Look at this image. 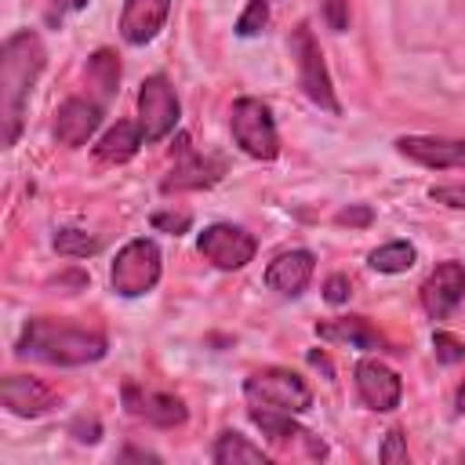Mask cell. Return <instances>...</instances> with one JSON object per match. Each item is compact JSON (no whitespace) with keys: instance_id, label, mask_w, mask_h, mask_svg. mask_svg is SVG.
Wrapping results in <instances>:
<instances>
[{"instance_id":"9a60e30c","label":"cell","mask_w":465,"mask_h":465,"mask_svg":"<svg viewBox=\"0 0 465 465\" xmlns=\"http://www.w3.org/2000/svg\"><path fill=\"white\" fill-rule=\"evenodd\" d=\"M251 411V421L262 429V436L276 447H305V454L312 458H323L327 447L320 436H312L309 429H302L294 421V414H283V411H265V407H247Z\"/></svg>"},{"instance_id":"5bb4252c","label":"cell","mask_w":465,"mask_h":465,"mask_svg":"<svg viewBox=\"0 0 465 465\" xmlns=\"http://www.w3.org/2000/svg\"><path fill=\"white\" fill-rule=\"evenodd\" d=\"M465 294V265L461 262H440L429 280L421 283V305L432 320H447L450 309L461 302Z\"/></svg>"},{"instance_id":"7c38bea8","label":"cell","mask_w":465,"mask_h":465,"mask_svg":"<svg viewBox=\"0 0 465 465\" xmlns=\"http://www.w3.org/2000/svg\"><path fill=\"white\" fill-rule=\"evenodd\" d=\"M102 124L98 98H65L54 113V142L65 149H80Z\"/></svg>"},{"instance_id":"d4e9b609","label":"cell","mask_w":465,"mask_h":465,"mask_svg":"<svg viewBox=\"0 0 465 465\" xmlns=\"http://www.w3.org/2000/svg\"><path fill=\"white\" fill-rule=\"evenodd\" d=\"M265 22H269V0H251V4L243 7L240 22H236V33H240V36H254V33L265 29Z\"/></svg>"},{"instance_id":"52a82bcc","label":"cell","mask_w":465,"mask_h":465,"mask_svg":"<svg viewBox=\"0 0 465 465\" xmlns=\"http://www.w3.org/2000/svg\"><path fill=\"white\" fill-rule=\"evenodd\" d=\"M178 124V94L167 76H149L138 91V127L145 142H160Z\"/></svg>"},{"instance_id":"5b68a950","label":"cell","mask_w":465,"mask_h":465,"mask_svg":"<svg viewBox=\"0 0 465 465\" xmlns=\"http://www.w3.org/2000/svg\"><path fill=\"white\" fill-rule=\"evenodd\" d=\"M232 142L254 156V160H276L280 153V134H276V120L269 113V105L262 98H236L232 102Z\"/></svg>"},{"instance_id":"8992f818","label":"cell","mask_w":465,"mask_h":465,"mask_svg":"<svg viewBox=\"0 0 465 465\" xmlns=\"http://www.w3.org/2000/svg\"><path fill=\"white\" fill-rule=\"evenodd\" d=\"M160 247L145 236L124 243L113 258V269H109V280H113V291L124 294V298H138L145 291L156 287L160 280Z\"/></svg>"},{"instance_id":"6da1fadb","label":"cell","mask_w":465,"mask_h":465,"mask_svg":"<svg viewBox=\"0 0 465 465\" xmlns=\"http://www.w3.org/2000/svg\"><path fill=\"white\" fill-rule=\"evenodd\" d=\"M47 62L44 40L33 29H18L4 40L0 51V142L11 149L22 131L25 102L33 94V84L40 80Z\"/></svg>"},{"instance_id":"83f0119b","label":"cell","mask_w":465,"mask_h":465,"mask_svg":"<svg viewBox=\"0 0 465 465\" xmlns=\"http://www.w3.org/2000/svg\"><path fill=\"white\" fill-rule=\"evenodd\" d=\"M429 196H432L436 203H443V207L465 211V182H458V185H432Z\"/></svg>"},{"instance_id":"ba28073f","label":"cell","mask_w":465,"mask_h":465,"mask_svg":"<svg viewBox=\"0 0 465 465\" xmlns=\"http://www.w3.org/2000/svg\"><path fill=\"white\" fill-rule=\"evenodd\" d=\"M196 247H200V254H203L214 269H225V272L243 269V265L254 258V236H251L247 229H240V225H229V222L207 225V229L200 232Z\"/></svg>"},{"instance_id":"f1b7e54d","label":"cell","mask_w":465,"mask_h":465,"mask_svg":"<svg viewBox=\"0 0 465 465\" xmlns=\"http://www.w3.org/2000/svg\"><path fill=\"white\" fill-rule=\"evenodd\" d=\"M349 294H352V283H349V276H345V272H334V276H327V283H323V298H327L331 305H341V302H349Z\"/></svg>"},{"instance_id":"1f68e13d","label":"cell","mask_w":465,"mask_h":465,"mask_svg":"<svg viewBox=\"0 0 465 465\" xmlns=\"http://www.w3.org/2000/svg\"><path fill=\"white\" fill-rule=\"evenodd\" d=\"M73 436H76L80 443H94V440H98V421H94V418L73 421Z\"/></svg>"},{"instance_id":"7a4b0ae2","label":"cell","mask_w":465,"mask_h":465,"mask_svg":"<svg viewBox=\"0 0 465 465\" xmlns=\"http://www.w3.org/2000/svg\"><path fill=\"white\" fill-rule=\"evenodd\" d=\"M18 356L44 360V363H54V367H84V363H94V360L105 356V334L98 327L36 316L22 327Z\"/></svg>"},{"instance_id":"cb8c5ba5","label":"cell","mask_w":465,"mask_h":465,"mask_svg":"<svg viewBox=\"0 0 465 465\" xmlns=\"http://www.w3.org/2000/svg\"><path fill=\"white\" fill-rule=\"evenodd\" d=\"M102 243L94 240V236H87L84 229H58L54 232V251L58 254H65V258H87V254H94Z\"/></svg>"},{"instance_id":"ffe728a7","label":"cell","mask_w":465,"mask_h":465,"mask_svg":"<svg viewBox=\"0 0 465 465\" xmlns=\"http://www.w3.org/2000/svg\"><path fill=\"white\" fill-rule=\"evenodd\" d=\"M142 142H145V138H142V127H138V124H131V120H116V124L98 138L94 156H98L102 163H127V160L138 153Z\"/></svg>"},{"instance_id":"9c48e42d","label":"cell","mask_w":465,"mask_h":465,"mask_svg":"<svg viewBox=\"0 0 465 465\" xmlns=\"http://www.w3.org/2000/svg\"><path fill=\"white\" fill-rule=\"evenodd\" d=\"M124 407L127 414L156 425V429H174L185 421V403L174 396V392H163V389H145L138 381H127L124 385Z\"/></svg>"},{"instance_id":"8fae6325","label":"cell","mask_w":465,"mask_h":465,"mask_svg":"<svg viewBox=\"0 0 465 465\" xmlns=\"http://www.w3.org/2000/svg\"><path fill=\"white\" fill-rule=\"evenodd\" d=\"M396 153L421 167H432V171H465V138L403 134V138H396Z\"/></svg>"},{"instance_id":"3957f363","label":"cell","mask_w":465,"mask_h":465,"mask_svg":"<svg viewBox=\"0 0 465 465\" xmlns=\"http://www.w3.org/2000/svg\"><path fill=\"white\" fill-rule=\"evenodd\" d=\"M243 400H247V407H265V411H283V414H305L312 407L309 385L287 367L254 371L243 381Z\"/></svg>"},{"instance_id":"4316f807","label":"cell","mask_w":465,"mask_h":465,"mask_svg":"<svg viewBox=\"0 0 465 465\" xmlns=\"http://www.w3.org/2000/svg\"><path fill=\"white\" fill-rule=\"evenodd\" d=\"M378 458H381L385 465H400V461H407V443H403V432H400V429H389V436H385Z\"/></svg>"},{"instance_id":"e0dca14e","label":"cell","mask_w":465,"mask_h":465,"mask_svg":"<svg viewBox=\"0 0 465 465\" xmlns=\"http://www.w3.org/2000/svg\"><path fill=\"white\" fill-rule=\"evenodd\" d=\"M312 269H316L312 251H305V247L283 251V254H276V258L269 262V269H265V287L276 291V294H283V298H298V294L309 287Z\"/></svg>"},{"instance_id":"e575fe53","label":"cell","mask_w":465,"mask_h":465,"mask_svg":"<svg viewBox=\"0 0 465 465\" xmlns=\"http://www.w3.org/2000/svg\"><path fill=\"white\" fill-rule=\"evenodd\" d=\"M309 363H312V367H320L327 378H334V371H331V363H327V356H323V352H309Z\"/></svg>"},{"instance_id":"30bf717a","label":"cell","mask_w":465,"mask_h":465,"mask_svg":"<svg viewBox=\"0 0 465 465\" xmlns=\"http://www.w3.org/2000/svg\"><path fill=\"white\" fill-rule=\"evenodd\" d=\"M225 163L222 160H211V156H200L185 134H178V145H174V167L171 174L163 178V193H182V189H207L222 178Z\"/></svg>"},{"instance_id":"2e32d148","label":"cell","mask_w":465,"mask_h":465,"mask_svg":"<svg viewBox=\"0 0 465 465\" xmlns=\"http://www.w3.org/2000/svg\"><path fill=\"white\" fill-rule=\"evenodd\" d=\"M0 400L18 418H40V414L54 411V403H58L54 389H47L40 378H29V374H7L0 381Z\"/></svg>"},{"instance_id":"836d02e7","label":"cell","mask_w":465,"mask_h":465,"mask_svg":"<svg viewBox=\"0 0 465 465\" xmlns=\"http://www.w3.org/2000/svg\"><path fill=\"white\" fill-rule=\"evenodd\" d=\"M87 0H47V15L51 18H65V15H73V11H80Z\"/></svg>"},{"instance_id":"ac0fdd59","label":"cell","mask_w":465,"mask_h":465,"mask_svg":"<svg viewBox=\"0 0 465 465\" xmlns=\"http://www.w3.org/2000/svg\"><path fill=\"white\" fill-rule=\"evenodd\" d=\"M167 11H171V0H124V11H120V36H124L131 47L149 44V40L163 29Z\"/></svg>"},{"instance_id":"484cf974","label":"cell","mask_w":465,"mask_h":465,"mask_svg":"<svg viewBox=\"0 0 465 465\" xmlns=\"http://www.w3.org/2000/svg\"><path fill=\"white\" fill-rule=\"evenodd\" d=\"M432 349H436V360L440 363H461L465 360V341L450 331H436L432 334Z\"/></svg>"},{"instance_id":"277c9868","label":"cell","mask_w":465,"mask_h":465,"mask_svg":"<svg viewBox=\"0 0 465 465\" xmlns=\"http://www.w3.org/2000/svg\"><path fill=\"white\" fill-rule=\"evenodd\" d=\"M291 58H294L298 84H302V91L309 94V102L320 105V109H327L331 116H338L341 105H338V98H334L323 51H320V44H316V36H312V29H309L305 22L294 25V33H291Z\"/></svg>"},{"instance_id":"d6a6232c","label":"cell","mask_w":465,"mask_h":465,"mask_svg":"<svg viewBox=\"0 0 465 465\" xmlns=\"http://www.w3.org/2000/svg\"><path fill=\"white\" fill-rule=\"evenodd\" d=\"M338 222L341 225H367L371 222V207H345V211H338Z\"/></svg>"},{"instance_id":"4fadbf2b","label":"cell","mask_w":465,"mask_h":465,"mask_svg":"<svg viewBox=\"0 0 465 465\" xmlns=\"http://www.w3.org/2000/svg\"><path fill=\"white\" fill-rule=\"evenodd\" d=\"M356 392L371 411H396L400 396H403V381L392 367H385L381 360H360L356 363Z\"/></svg>"},{"instance_id":"7402d4cb","label":"cell","mask_w":465,"mask_h":465,"mask_svg":"<svg viewBox=\"0 0 465 465\" xmlns=\"http://www.w3.org/2000/svg\"><path fill=\"white\" fill-rule=\"evenodd\" d=\"M87 84L98 91V102H105L120 84V62L113 51H94L87 58Z\"/></svg>"},{"instance_id":"44dd1931","label":"cell","mask_w":465,"mask_h":465,"mask_svg":"<svg viewBox=\"0 0 465 465\" xmlns=\"http://www.w3.org/2000/svg\"><path fill=\"white\" fill-rule=\"evenodd\" d=\"M211 461H214V465H265V450L229 429V432H222V436L214 440Z\"/></svg>"},{"instance_id":"603a6c76","label":"cell","mask_w":465,"mask_h":465,"mask_svg":"<svg viewBox=\"0 0 465 465\" xmlns=\"http://www.w3.org/2000/svg\"><path fill=\"white\" fill-rule=\"evenodd\" d=\"M414 258H418V251L407 240H392V243L371 251V269L385 272V276H396V272H407L414 265Z\"/></svg>"},{"instance_id":"f546056e","label":"cell","mask_w":465,"mask_h":465,"mask_svg":"<svg viewBox=\"0 0 465 465\" xmlns=\"http://www.w3.org/2000/svg\"><path fill=\"white\" fill-rule=\"evenodd\" d=\"M320 7H323V18L334 33H341L349 25V0H320Z\"/></svg>"},{"instance_id":"d590c367","label":"cell","mask_w":465,"mask_h":465,"mask_svg":"<svg viewBox=\"0 0 465 465\" xmlns=\"http://www.w3.org/2000/svg\"><path fill=\"white\" fill-rule=\"evenodd\" d=\"M454 411L465 414V378H461V385H458V392H454Z\"/></svg>"},{"instance_id":"d6986e66","label":"cell","mask_w":465,"mask_h":465,"mask_svg":"<svg viewBox=\"0 0 465 465\" xmlns=\"http://www.w3.org/2000/svg\"><path fill=\"white\" fill-rule=\"evenodd\" d=\"M316 334L323 341H338V345H352V349H381V334L363 316H341V320L316 323Z\"/></svg>"},{"instance_id":"4dcf8cb0","label":"cell","mask_w":465,"mask_h":465,"mask_svg":"<svg viewBox=\"0 0 465 465\" xmlns=\"http://www.w3.org/2000/svg\"><path fill=\"white\" fill-rule=\"evenodd\" d=\"M153 229H163V232H185L189 229V214L185 211H178V214H171V211H156L153 214Z\"/></svg>"}]
</instances>
